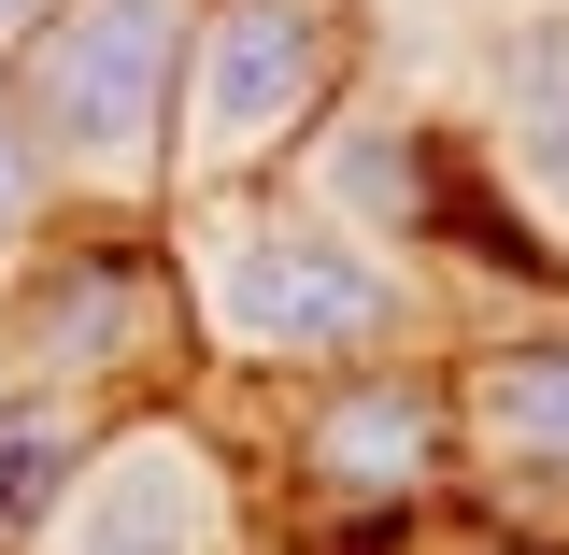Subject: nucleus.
<instances>
[{
  "label": "nucleus",
  "mask_w": 569,
  "mask_h": 555,
  "mask_svg": "<svg viewBox=\"0 0 569 555\" xmlns=\"http://www.w3.org/2000/svg\"><path fill=\"white\" fill-rule=\"evenodd\" d=\"M171 271H186L200 399H228V385L299 399V385H328V370H385V356H441L456 343V299H441L413 257L356 242L299 171H284V186L171 200Z\"/></svg>",
  "instance_id": "obj_1"
},
{
  "label": "nucleus",
  "mask_w": 569,
  "mask_h": 555,
  "mask_svg": "<svg viewBox=\"0 0 569 555\" xmlns=\"http://www.w3.org/2000/svg\"><path fill=\"white\" fill-rule=\"evenodd\" d=\"M186 58H200V0H58L14 43L0 100L58 214H171Z\"/></svg>",
  "instance_id": "obj_2"
},
{
  "label": "nucleus",
  "mask_w": 569,
  "mask_h": 555,
  "mask_svg": "<svg viewBox=\"0 0 569 555\" xmlns=\"http://www.w3.org/2000/svg\"><path fill=\"white\" fill-rule=\"evenodd\" d=\"M0 370L58 385V399H100V414L200 385L171 214H43L0 257Z\"/></svg>",
  "instance_id": "obj_3"
},
{
  "label": "nucleus",
  "mask_w": 569,
  "mask_h": 555,
  "mask_svg": "<svg viewBox=\"0 0 569 555\" xmlns=\"http://www.w3.org/2000/svg\"><path fill=\"white\" fill-rule=\"evenodd\" d=\"M356 100H370V0H200L186 129H171V200L284 186Z\"/></svg>",
  "instance_id": "obj_4"
},
{
  "label": "nucleus",
  "mask_w": 569,
  "mask_h": 555,
  "mask_svg": "<svg viewBox=\"0 0 569 555\" xmlns=\"http://www.w3.org/2000/svg\"><path fill=\"white\" fill-rule=\"evenodd\" d=\"M441 356H385V370H328V385L271 399V470H284V498L342 513V555H413L470 485Z\"/></svg>",
  "instance_id": "obj_5"
},
{
  "label": "nucleus",
  "mask_w": 569,
  "mask_h": 555,
  "mask_svg": "<svg viewBox=\"0 0 569 555\" xmlns=\"http://www.w3.org/2000/svg\"><path fill=\"white\" fill-rule=\"evenodd\" d=\"M29 555H257V456L213 399H114Z\"/></svg>",
  "instance_id": "obj_6"
},
{
  "label": "nucleus",
  "mask_w": 569,
  "mask_h": 555,
  "mask_svg": "<svg viewBox=\"0 0 569 555\" xmlns=\"http://www.w3.org/2000/svg\"><path fill=\"white\" fill-rule=\"evenodd\" d=\"M456 456L470 513L569 527V314H470L456 328Z\"/></svg>",
  "instance_id": "obj_7"
},
{
  "label": "nucleus",
  "mask_w": 569,
  "mask_h": 555,
  "mask_svg": "<svg viewBox=\"0 0 569 555\" xmlns=\"http://www.w3.org/2000/svg\"><path fill=\"white\" fill-rule=\"evenodd\" d=\"M470 142H485L541 214L569 200V14H512V29H498V58H485V129H470Z\"/></svg>",
  "instance_id": "obj_8"
},
{
  "label": "nucleus",
  "mask_w": 569,
  "mask_h": 555,
  "mask_svg": "<svg viewBox=\"0 0 569 555\" xmlns=\"http://www.w3.org/2000/svg\"><path fill=\"white\" fill-rule=\"evenodd\" d=\"M86 442H100V399H58V385H14L0 399V555L43 542V513L86 470Z\"/></svg>",
  "instance_id": "obj_9"
},
{
  "label": "nucleus",
  "mask_w": 569,
  "mask_h": 555,
  "mask_svg": "<svg viewBox=\"0 0 569 555\" xmlns=\"http://www.w3.org/2000/svg\"><path fill=\"white\" fill-rule=\"evenodd\" d=\"M413 555H569V527H512V513H470V498H456Z\"/></svg>",
  "instance_id": "obj_10"
},
{
  "label": "nucleus",
  "mask_w": 569,
  "mask_h": 555,
  "mask_svg": "<svg viewBox=\"0 0 569 555\" xmlns=\"http://www.w3.org/2000/svg\"><path fill=\"white\" fill-rule=\"evenodd\" d=\"M43 214H58V200H43V171H29V129H14V100H0V257H14Z\"/></svg>",
  "instance_id": "obj_11"
},
{
  "label": "nucleus",
  "mask_w": 569,
  "mask_h": 555,
  "mask_svg": "<svg viewBox=\"0 0 569 555\" xmlns=\"http://www.w3.org/2000/svg\"><path fill=\"white\" fill-rule=\"evenodd\" d=\"M43 14H58V0H0V71H14V43H29Z\"/></svg>",
  "instance_id": "obj_12"
},
{
  "label": "nucleus",
  "mask_w": 569,
  "mask_h": 555,
  "mask_svg": "<svg viewBox=\"0 0 569 555\" xmlns=\"http://www.w3.org/2000/svg\"><path fill=\"white\" fill-rule=\"evenodd\" d=\"M0 399H14V370H0Z\"/></svg>",
  "instance_id": "obj_13"
},
{
  "label": "nucleus",
  "mask_w": 569,
  "mask_h": 555,
  "mask_svg": "<svg viewBox=\"0 0 569 555\" xmlns=\"http://www.w3.org/2000/svg\"><path fill=\"white\" fill-rule=\"evenodd\" d=\"M556 228H569V200H556Z\"/></svg>",
  "instance_id": "obj_14"
}]
</instances>
